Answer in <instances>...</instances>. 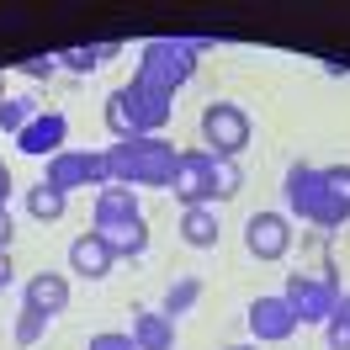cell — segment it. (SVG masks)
Masks as SVG:
<instances>
[{"instance_id":"obj_18","label":"cell","mask_w":350,"mask_h":350,"mask_svg":"<svg viewBox=\"0 0 350 350\" xmlns=\"http://www.w3.org/2000/svg\"><path fill=\"white\" fill-rule=\"evenodd\" d=\"M101 239L111 244L117 260H138L149 250V218H128V223H117V228H101Z\"/></svg>"},{"instance_id":"obj_1","label":"cell","mask_w":350,"mask_h":350,"mask_svg":"<svg viewBox=\"0 0 350 350\" xmlns=\"http://www.w3.org/2000/svg\"><path fill=\"white\" fill-rule=\"evenodd\" d=\"M175 144L170 138H128V144H111L107 149V165H111V186H159L170 191V175H175Z\"/></svg>"},{"instance_id":"obj_15","label":"cell","mask_w":350,"mask_h":350,"mask_svg":"<svg viewBox=\"0 0 350 350\" xmlns=\"http://www.w3.org/2000/svg\"><path fill=\"white\" fill-rule=\"evenodd\" d=\"M128 218H144L138 191H133V186H101V191H96V234H101V228H117V223H128Z\"/></svg>"},{"instance_id":"obj_29","label":"cell","mask_w":350,"mask_h":350,"mask_svg":"<svg viewBox=\"0 0 350 350\" xmlns=\"http://www.w3.org/2000/svg\"><path fill=\"white\" fill-rule=\"evenodd\" d=\"M11 202V170H5V159H0V207Z\"/></svg>"},{"instance_id":"obj_8","label":"cell","mask_w":350,"mask_h":350,"mask_svg":"<svg viewBox=\"0 0 350 350\" xmlns=\"http://www.w3.org/2000/svg\"><path fill=\"white\" fill-rule=\"evenodd\" d=\"M282 197H286V218H303V223L319 228V213H324V170L297 159L282 180Z\"/></svg>"},{"instance_id":"obj_16","label":"cell","mask_w":350,"mask_h":350,"mask_svg":"<svg viewBox=\"0 0 350 350\" xmlns=\"http://www.w3.org/2000/svg\"><path fill=\"white\" fill-rule=\"evenodd\" d=\"M218 207H186L180 213V244H191V250H218Z\"/></svg>"},{"instance_id":"obj_28","label":"cell","mask_w":350,"mask_h":350,"mask_svg":"<svg viewBox=\"0 0 350 350\" xmlns=\"http://www.w3.org/2000/svg\"><path fill=\"white\" fill-rule=\"evenodd\" d=\"M11 234H16L11 228V207H0V250H11Z\"/></svg>"},{"instance_id":"obj_23","label":"cell","mask_w":350,"mask_h":350,"mask_svg":"<svg viewBox=\"0 0 350 350\" xmlns=\"http://www.w3.org/2000/svg\"><path fill=\"white\" fill-rule=\"evenodd\" d=\"M59 59V69H69V75H90V69H101L107 59H101V43L96 48H64V53H53Z\"/></svg>"},{"instance_id":"obj_7","label":"cell","mask_w":350,"mask_h":350,"mask_svg":"<svg viewBox=\"0 0 350 350\" xmlns=\"http://www.w3.org/2000/svg\"><path fill=\"white\" fill-rule=\"evenodd\" d=\"M170 191L186 207H213V154L207 149H186L175 159V175H170Z\"/></svg>"},{"instance_id":"obj_32","label":"cell","mask_w":350,"mask_h":350,"mask_svg":"<svg viewBox=\"0 0 350 350\" xmlns=\"http://www.w3.org/2000/svg\"><path fill=\"white\" fill-rule=\"evenodd\" d=\"M223 350H260L255 340H239V345H223Z\"/></svg>"},{"instance_id":"obj_21","label":"cell","mask_w":350,"mask_h":350,"mask_svg":"<svg viewBox=\"0 0 350 350\" xmlns=\"http://www.w3.org/2000/svg\"><path fill=\"white\" fill-rule=\"evenodd\" d=\"M239 191H244L239 159H213V207H218V202H234Z\"/></svg>"},{"instance_id":"obj_14","label":"cell","mask_w":350,"mask_h":350,"mask_svg":"<svg viewBox=\"0 0 350 350\" xmlns=\"http://www.w3.org/2000/svg\"><path fill=\"white\" fill-rule=\"evenodd\" d=\"M350 223V165H324V213L319 228H345Z\"/></svg>"},{"instance_id":"obj_9","label":"cell","mask_w":350,"mask_h":350,"mask_svg":"<svg viewBox=\"0 0 350 350\" xmlns=\"http://www.w3.org/2000/svg\"><path fill=\"white\" fill-rule=\"evenodd\" d=\"M244 319H250V340H255V345H286V340L297 334V313L286 308L282 292H265V297H255Z\"/></svg>"},{"instance_id":"obj_19","label":"cell","mask_w":350,"mask_h":350,"mask_svg":"<svg viewBox=\"0 0 350 350\" xmlns=\"http://www.w3.org/2000/svg\"><path fill=\"white\" fill-rule=\"evenodd\" d=\"M64 207H69V197L59 191V186H48V180L27 186V213H32L38 223H59V218H64Z\"/></svg>"},{"instance_id":"obj_26","label":"cell","mask_w":350,"mask_h":350,"mask_svg":"<svg viewBox=\"0 0 350 350\" xmlns=\"http://www.w3.org/2000/svg\"><path fill=\"white\" fill-rule=\"evenodd\" d=\"M324 345L329 350H350V324L340 319V308H334V319L324 324Z\"/></svg>"},{"instance_id":"obj_30","label":"cell","mask_w":350,"mask_h":350,"mask_svg":"<svg viewBox=\"0 0 350 350\" xmlns=\"http://www.w3.org/2000/svg\"><path fill=\"white\" fill-rule=\"evenodd\" d=\"M11 282V250H0V286Z\"/></svg>"},{"instance_id":"obj_5","label":"cell","mask_w":350,"mask_h":350,"mask_svg":"<svg viewBox=\"0 0 350 350\" xmlns=\"http://www.w3.org/2000/svg\"><path fill=\"white\" fill-rule=\"evenodd\" d=\"M48 186H59V191H85V186H111V165H107V149H64L48 159Z\"/></svg>"},{"instance_id":"obj_31","label":"cell","mask_w":350,"mask_h":350,"mask_svg":"<svg viewBox=\"0 0 350 350\" xmlns=\"http://www.w3.org/2000/svg\"><path fill=\"white\" fill-rule=\"evenodd\" d=\"M340 319L350 324V292H340Z\"/></svg>"},{"instance_id":"obj_3","label":"cell","mask_w":350,"mask_h":350,"mask_svg":"<svg viewBox=\"0 0 350 350\" xmlns=\"http://www.w3.org/2000/svg\"><path fill=\"white\" fill-rule=\"evenodd\" d=\"M286 308L297 313V324H329L340 308V282L329 271H292L282 286Z\"/></svg>"},{"instance_id":"obj_10","label":"cell","mask_w":350,"mask_h":350,"mask_svg":"<svg viewBox=\"0 0 350 350\" xmlns=\"http://www.w3.org/2000/svg\"><path fill=\"white\" fill-rule=\"evenodd\" d=\"M244 250L255 260H286L292 250V218L286 213H250L244 223Z\"/></svg>"},{"instance_id":"obj_27","label":"cell","mask_w":350,"mask_h":350,"mask_svg":"<svg viewBox=\"0 0 350 350\" xmlns=\"http://www.w3.org/2000/svg\"><path fill=\"white\" fill-rule=\"evenodd\" d=\"M22 75L27 80H53V75H59V59H53V53H38V59L22 64Z\"/></svg>"},{"instance_id":"obj_4","label":"cell","mask_w":350,"mask_h":350,"mask_svg":"<svg viewBox=\"0 0 350 350\" xmlns=\"http://www.w3.org/2000/svg\"><path fill=\"white\" fill-rule=\"evenodd\" d=\"M250 111L234 107V101H207V111H202V144H207V154L213 159H239L244 149H250Z\"/></svg>"},{"instance_id":"obj_2","label":"cell","mask_w":350,"mask_h":350,"mask_svg":"<svg viewBox=\"0 0 350 350\" xmlns=\"http://www.w3.org/2000/svg\"><path fill=\"white\" fill-rule=\"evenodd\" d=\"M202 48H207V43H186V38H154V43L138 48V75H133V80H144V85L175 96V90L197 75Z\"/></svg>"},{"instance_id":"obj_24","label":"cell","mask_w":350,"mask_h":350,"mask_svg":"<svg viewBox=\"0 0 350 350\" xmlns=\"http://www.w3.org/2000/svg\"><path fill=\"white\" fill-rule=\"evenodd\" d=\"M43 334H48V319H43V313H32V308H22V313H16V345L32 350Z\"/></svg>"},{"instance_id":"obj_11","label":"cell","mask_w":350,"mask_h":350,"mask_svg":"<svg viewBox=\"0 0 350 350\" xmlns=\"http://www.w3.org/2000/svg\"><path fill=\"white\" fill-rule=\"evenodd\" d=\"M69 144V117L64 111H38L22 133H16V149L32 154V159H53V154H64Z\"/></svg>"},{"instance_id":"obj_25","label":"cell","mask_w":350,"mask_h":350,"mask_svg":"<svg viewBox=\"0 0 350 350\" xmlns=\"http://www.w3.org/2000/svg\"><path fill=\"white\" fill-rule=\"evenodd\" d=\"M85 350H138L133 345V334H122V329H101V334H90Z\"/></svg>"},{"instance_id":"obj_17","label":"cell","mask_w":350,"mask_h":350,"mask_svg":"<svg viewBox=\"0 0 350 350\" xmlns=\"http://www.w3.org/2000/svg\"><path fill=\"white\" fill-rule=\"evenodd\" d=\"M128 334L138 350H175V319H165V313H133Z\"/></svg>"},{"instance_id":"obj_6","label":"cell","mask_w":350,"mask_h":350,"mask_svg":"<svg viewBox=\"0 0 350 350\" xmlns=\"http://www.w3.org/2000/svg\"><path fill=\"white\" fill-rule=\"evenodd\" d=\"M117 90H122V101H128L133 133H138V138H165V122H170V111H175V96L144 85V80H128V85H117Z\"/></svg>"},{"instance_id":"obj_33","label":"cell","mask_w":350,"mask_h":350,"mask_svg":"<svg viewBox=\"0 0 350 350\" xmlns=\"http://www.w3.org/2000/svg\"><path fill=\"white\" fill-rule=\"evenodd\" d=\"M0 101H5V80H0Z\"/></svg>"},{"instance_id":"obj_13","label":"cell","mask_w":350,"mask_h":350,"mask_svg":"<svg viewBox=\"0 0 350 350\" xmlns=\"http://www.w3.org/2000/svg\"><path fill=\"white\" fill-rule=\"evenodd\" d=\"M22 308L43 313V319H59V313L69 308V276H64V271H38V276H27Z\"/></svg>"},{"instance_id":"obj_20","label":"cell","mask_w":350,"mask_h":350,"mask_svg":"<svg viewBox=\"0 0 350 350\" xmlns=\"http://www.w3.org/2000/svg\"><path fill=\"white\" fill-rule=\"evenodd\" d=\"M38 111H43V107H38V96H5V101H0V133H5V138H16Z\"/></svg>"},{"instance_id":"obj_22","label":"cell","mask_w":350,"mask_h":350,"mask_svg":"<svg viewBox=\"0 0 350 350\" xmlns=\"http://www.w3.org/2000/svg\"><path fill=\"white\" fill-rule=\"evenodd\" d=\"M197 297H202V282L197 276H180V282H170V292H165V319H180V313H191L197 308Z\"/></svg>"},{"instance_id":"obj_12","label":"cell","mask_w":350,"mask_h":350,"mask_svg":"<svg viewBox=\"0 0 350 350\" xmlns=\"http://www.w3.org/2000/svg\"><path fill=\"white\" fill-rule=\"evenodd\" d=\"M69 271L80 282H107L111 271H117V255H111V244L96 228H85L80 239H69Z\"/></svg>"}]
</instances>
